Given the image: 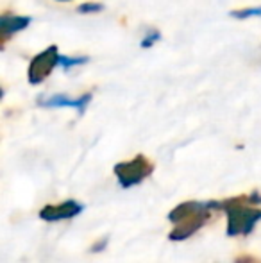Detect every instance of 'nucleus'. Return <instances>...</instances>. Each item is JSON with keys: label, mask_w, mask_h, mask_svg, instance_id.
Returning <instances> with one entry per match:
<instances>
[{"label": "nucleus", "mask_w": 261, "mask_h": 263, "mask_svg": "<svg viewBox=\"0 0 261 263\" xmlns=\"http://www.w3.org/2000/svg\"><path fill=\"white\" fill-rule=\"evenodd\" d=\"M231 16L238 18V20H245V18H252V16H261V6L259 7H247V9L231 11Z\"/></svg>", "instance_id": "nucleus-8"}, {"label": "nucleus", "mask_w": 261, "mask_h": 263, "mask_svg": "<svg viewBox=\"0 0 261 263\" xmlns=\"http://www.w3.org/2000/svg\"><path fill=\"white\" fill-rule=\"evenodd\" d=\"M59 2H68V0H59Z\"/></svg>", "instance_id": "nucleus-12"}, {"label": "nucleus", "mask_w": 261, "mask_h": 263, "mask_svg": "<svg viewBox=\"0 0 261 263\" xmlns=\"http://www.w3.org/2000/svg\"><path fill=\"white\" fill-rule=\"evenodd\" d=\"M91 93H86V95H81L77 99H70L66 95H54V97H49V99H42L39 101V106L43 107H75L79 111V115H83L86 111L88 104L91 102Z\"/></svg>", "instance_id": "nucleus-6"}, {"label": "nucleus", "mask_w": 261, "mask_h": 263, "mask_svg": "<svg viewBox=\"0 0 261 263\" xmlns=\"http://www.w3.org/2000/svg\"><path fill=\"white\" fill-rule=\"evenodd\" d=\"M159 38H161L159 31H150L149 34L142 40V47H143V49H149V47H152L154 43L159 42Z\"/></svg>", "instance_id": "nucleus-11"}, {"label": "nucleus", "mask_w": 261, "mask_h": 263, "mask_svg": "<svg viewBox=\"0 0 261 263\" xmlns=\"http://www.w3.org/2000/svg\"><path fill=\"white\" fill-rule=\"evenodd\" d=\"M83 204L75 201H66L61 204H49L39 211V217L47 222H56V220H66V218H73L83 211Z\"/></svg>", "instance_id": "nucleus-5"}, {"label": "nucleus", "mask_w": 261, "mask_h": 263, "mask_svg": "<svg viewBox=\"0 0 261 263\" xmlns=\"http://www.w3.org/2000/svg\"><path fill=\"white\" fill-rule=\"evenodd\" d=\"M154 170V165L149 161L145 156H136L134 159L131 161H124V163H118L115 166V174H116V179H118L120 186L124 188H131V186H136L139 184L143 179L152 174Z\"/></svg>", "instance_id": "nucleus-3"}, {"label": "nucleus", "mask_w": 261, "mask_h": 263, "mask_svg": "<svg viewBox=\"0 0 261 263\" xmlns=\"http://www.w3.org/2000/svg\"><path fill=\"white\" fill-rule=\"evenodd\" d=\"M31 16H16V14H2L0 20V34H2V42H7L9 36L14 32H20L31 25Z\"/></svg>", "instance_id": "nucleus-7"}, {"label": "nucleus", "mask_w": 261, "mask_h": 263, "mask_svg": "<svg viewBox=\"0 0 261 263\" xmlns=\"http://www.w3.org/2000/svg\"><path fill=\"white\" fill-rule=\"evenodd\" d=\"M258 201H261V195L252 194L227 202V235H249L252 231V228L261 220V210L252 206L258 204Z\"/></svg>", "instance_id": "nucleus-1"}, {"label": "nucleus", "mask_w": 261, "mask_h": 263, "mask_svg": "<svg viewBox=\"0 0 261 263\" xmlns=\"http://www.w3.org/2000/svg\"><path fill=\"white\" fill-rule=\"evenodd\" d=\"M211 204L204 202H183L170 213V220L175 222V229L172 231V240H185L192 236L198 228L206 224L209 218Z\"/></svg>", "instance_id": "nucleus-2"}, {"label": "nucleus", "mask_w": 261, "mask_h": 263, "mask_svg": "<svg viewBox=\"0 0 261 263\" xmlns=\"http://www.w3.org/2000/svg\"><path fill=\"white\" fill-rule=\"evenodd\" d=\"M104 9V6L98 2H86V4H81L79 7H77V13L81 14H91V13H101V11Z\"/></svg>", "instance_id": "nucleus-9"}, {"label": "nucleus", "mask_w": 261, "mask_h": 263, "mask_svg": "<svg viewBox=\"0 0 261 263\" xmlns=\"http://www.w3.org/2000/svg\"><path fill=\"white\" fill-rule=\"evenodd\" d=\"M88 61V58H66V55H61V61H59V66L65 70L72 68V66H77V65H84Z\"/></svg>", "instance_id": "nucleus-10"}, {"label": "nucleus", "mask_w": 261, "mask_h": 263, "mask_svg": "<svg viewBox=\"0 0 261 263\" xmlns=\"http://www.w3.org/2000/svg\"><path fill=\"white\" fill-rule=\"evenodd\" d=\"M59 61H61V54H59V49L56 45H50L47 47L43 52H39L38 55H34L29 65V70H27V79L31 84H39L54 72L56 66H59Z\"/></svg>", "instance_id": "nucleus-4"}]
</instances>
